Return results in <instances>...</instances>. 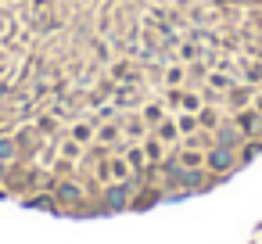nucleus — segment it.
Here are the masks:
<instances>
[{
  "instance_id": "1",
  "label": "nucleus",
  "mask_w": 262,
  "mask_h": 244,
  "mask_svg": "<svg viewBox=\"0 0 262 244\" xmlns=\"http://www.w3.org/2000/svg\"><path fill=\"white\" fill-rule=\"evenodd\" d=\"M233 165H237V151H230V147H219V144H215V147L205 154V169H212V172H219V176L230 172Z\"/></svg>"
},
{
  "instance_id": "2",
  "label": "nucleus",
  "mask_w": 262,
  "mask_h": 244,
  "mask_svg": "<svg viewBox=\"0 0 262 244\" xmlns=\"http://www.w3.org/2000/svg\"><path fill=\"white\" fill-rule=\"evenodd\" d=\"M129 190H133L129 180H119L115 187H108V190H104V208H108V212H122V208H129Z\"/></svg>"
},
{
  "instance_id": "3",
  "label": "nucleus",
  "mask_w": 262,
  "mask_h": 244,
  "mask_svg": "<svg viewBox=\"0 0 262 244\" xmlns=\"http://www.w3.org/2000/svg\"><path fill=\"white\" fill-rule=\"evenodd\" d=\"M215 144H219V147H230V151H237V147L244 144V133H241V126H237V122H233V126H230V122H226V126H215Z\"/></svg>"
},
{
  "instance_id": "4",
  "label": "nucleus",
  "mask_w": 262,
  "mask_h": 244,
  "mask_svg": "<svg viewBox=\"0 0 262 244\" xmlns=\"http://www.w3.org/2000/svg\"><path fill=\"white\" fill-rule=\"evenodd\" d=\"M180 187H187V190H208V180H205V172L201 169H183L180 172Z\"/></svg>"
},
{
  "instance_id": "5",
  "label": "nucleus",
  "mask_w": 262,
  "mask_h": 244,
  "mask_svg": "<svg viewBox=\"0 0 262 244\" xmlns=\"http://www.w3.org/2000/svg\"><path fill=\"white\" fill-rule=\"evenodd\" d=\"M54 197L65 201V205H76V201L83 197V190H79L76 183H58V187H54Z\"/></svg>"
},
{
  "instance_id": "6",
  "label": "nucleus",
  "mask_w": 262,
  "mask_h": 244,
  "mask_svg": "<svg viewBox=\"0 0 262 244\" xmlns=\"http://www.w3.org/2000/svg\"><path fill=\"white\" fill-rule=\"evenodd\" d=\"M237 126H241V133H258L262 112H244V115H237Z\"/></svg>"
},
{
  "instance_id": "7",
  "label": "nucleus",
  "mask_w": 262,
  "mask_h": 244,
  "mask_svg": "<svg viewBox=\"0 0 262 244\" xmlns=\"http://www.w3.org/2000/svg\"><path fill=\"white\" fill-rule=\"evenodd\" d=\"M137 101H140V94H137L133 83L122 86V90H115V108H129V104H137Z\"/></svg>"
},
{
  "instance_id": "8",
  "label": "nucleus",
  "mask_w": 262,
  "mask_h": 244,
  "mask_svg": "<svg viewBox=\"0 0 262 244\" xmlns=\"http://www.w3.org/2000/svg\"><path fill=\"white\" fill-rule=\"evenodd\" d=\"M172 104H180V108H187V112H198L201 108V101L194 97V94H183V90H172V97H169Z\"/></svg>"
},
{
  "instance_id": "9",
  "label": "nucleus",
  "mask_w": 262,
  "mask_h": 244,
  "mask_svg": "<svg viewBox=\"0 0 262 244\" xmlns=\"http://www.w3.org/2000/svg\"><path fill=\"white\" fill-rule=\"evenodd\" d=\"M15 140H18V151H36L40 147V133L36 129H22Z\"/></svg>"
},
{
  "instance_id": "10",
  "label": "nucleus",
  "mask_w": 262,
  "mask_h": 244,
  "mask_svg": "<svg viewBox=\"0 0 262 244\" xmlns=\"http://www.w3.org/2000/svg\"><path fill=\"white\" fill-rule=\"evenodd\" d=\"M18 158V140L15 137H0V162H15Z\"/></svg>"
},
{
  "instance_id": "11",
  "label": "nucleus",
  "mask_w": 262,
  "mask_h": 244,
  "mask_svg": "<svg viewBox=\"0 0 262 244\" xmlns=\"http://www.w3.org/2000/svg\"><path fill=\"white\" fill-rule=\"evenodd\" d=\"M90 137H94V126H90V122H76V126H72V140H76V144H86Z\"/></svg>"
},
{
  "instance_id": "12",
  "label": "nucleus",
  "mask_w": 262,
  "mask_h": 244,
  "mask_svg": "<svg viewBox=\"0 0 262 244\" xmlns=\"http://www.w3.org/2000/svg\"><path fill=\"white\" fill-rule=\"evenodd\" d=\"M180 165H183V169H201V165H205V154H198V151H183V154H180Z\"/></svg>"
},
{
  "instance_id": "13",
  "label": "nucleus",
  "mask_w": 262,
  "mask_h": 244,
  "mask_svg": "<svg viewBox=\"0 0 262 244\" xmlns=\"http://www.w3.org/2000/svg\"><path fill=\"white\" fill-rule=\"evenodd\" d=\"M198 126H205V129H215V126H219V115H215L212 108H201V112H198Z\"/></svg>"
},
{
  "instance_id": "14",
  "label": "nucleus",
  "mask_w": 262,
  "mask_h": 244,
  "mask_svg": "<svg viewBox=\"0 0 262 244\" xmlns=\"http://www.w3.org/2000/svg\"><path fill=\"white\" fill-rule=\"evenodd\" d=\"M176 137H180V126L162 119V122H158V140H176Z\"/></svg>"
},
{
  "instance_id": "15",
  "label": "nucleus",
  "mask_w": 262,
  "mask_h": 244,
  "mask_svg": "<svg viewBox=\"0 0 262 244\" xmlns=\"http://www.w3.org/2000/svg\"><path fill=\"white\" fill-rule=\"evenodd\" d=\"M155 201H158V190H144L137 201H129V208H137V212H140V208H151Z\"/></svg>"
},
{
  "instance_id": "16",
  "label": "nucleus",
  "mask_w": 262,
  "mask_h": 244,
  "mask_svg": "<svg viewBox=\"0 0 262 244\" xmlns=\"http://www.w3.org/2000/svg\"><path fill=\"white\" fill-rule=\"evenodd\" d=\"M108 169H112V176H115V180H129V162L115 158V162H108Z\"/></svg>"
},
{
  "instance_id": "17",
  "label": "nucleus",
  "mask_w": 262,
  "mask_h": 244,
  "mask_svg": "<svg viewBox=\"0 0 262 244\" xmlns=\"http://www.w3.org/2000/svg\"><path fill=\"white\" fill-rule=\"evenodd\" d=\"M119 137H122V129H119L115 122H112V126H101V144H115Z\"/></svg>"
},
{
  "instance_id": "18",
  "label": "nucleus",
  "mask_w": 262,
  "mask_h": 244,
  "mask_svg": "<svg viewBox=\"0 0 262 244\" xmlns=\"http://www.w3.org/2000/svg\"><path fill=\"white\" fill-rule=\"evenodd\" d=\"M208 83H212V90H230V86H233V79H230V76H223V72H212V79H208Z\"/></svg>"
},
{
  "instance_id": "19",
  "label": "nucleus",
  "mask_w": 262,
  "mask_h": 244,
  "mask_svg": "<svg viewBox=\"0 0 262 244\" xmlns=\"http://www.w3.org/2000/svg\"><path fill=\"white\" fill-rule=\"evenodd\" d=\"M144 122L158 126V122H162V104H147V108H144Z\"/></svg>"
},
{
  "instance_id": "20",
  "label": "nucleus",
  "mask_w": 262,
  "mask_h": 244,
  "mask_svg": "<svg viewBox=\"0 0 262 244\" xmlns=\"http://www.w3.org/2000/svg\"><path fill=\"white\" fill-rule=\"evenodd\" d=\"M176 126H180V133H194L198 129V115H180Z\"/></svg>"
},
{
  "instance_id": "21",
  "label": "nucleus",
  "mask_w": 262,
  "mask_h": 244,
  "mask_svg": "<svg viewBox=\"0 0 262 244\" xmlns=\"http://www.w3.org/2000/svg\"><path fill=\"white\" fill-rule=\"evenodd\" d=\"M144 147H129V169H144Z\"/></svg>"
},
{
  "instance_id": "22",
  "label": "nucleus",
  "mask_w": 262,
  "mask_h": 244,
  "mask_svg": "<svg viewBox=\"0 0 262 244\" xmlns=\"http://www.w3.org/2000/svg\"><path fill=\"white\" fill-rule=\"evenodd\" d=\"M26 205H29V208H47V212H58V205H54L51 197H29Z\"/></svg>"
},
{
  "instance_id": "23",
  "label": "nucleus",
  "mask_w": 262,
  "mask_h": 244,
  "mask_svg": "<svg viewBox=\"0 0 262 244\" xmlns=\"http://www.w3.org/2000/svg\"><path fill=\"white\" fill-rule=\"evenodd\" d=\"M262 154V144H244L241 147V162H251V158H258Z\"/></svg>"
},
{
  "instance_id": "24",
  "label": "nucleus",
  "mask_w": 262,
  "mask_h": 244,
  "mask_svg": "<svg viewBox=\"0 0 262 244\" xmlns=\"http://www.w3.org/2000/svg\"><path fill=\"white\" fill-rule=\"evenodd\" d=\"M244 76H248L244 83H255V86H258V83H262V65H248V69H244Z\"/></svg>"
},
{
  "instance_id": "25",
  "label": "nucleus",
  "mask_w": 262,
  "mask_h": 244,
  "mask_svg": "<svg viewBox=\"0 0 262 244\" xmlns=\"http://www.w3.org/2000/svg\"><path fill=\"white\" fill-rule=\"evenodd\" d=\"M198 51H201L198 43H183V51H180V58H183V61H190V58H198Z\"/></svg>"
},
{
  "instance_id": "26",
  "label": "nucleus",
  "mask_w": 262,
  "mask_h": 244,
  "mask_svg": "<svg viewBox=\"0 0 262 244\" xmlns=\"http://www.w3.org/2000/svg\"><path fill=\"white\" fill-rule=\"evenodd\" d=\"M230 101H233V104H244V101H248V90H244V86H237V90L230 86Z\"/></svg>"
},
{
  "instance_id": "27",
  "label": "nucleus",
  "mask_w": 262,
  "mask_h": 244,
  "mask_svg": "<svg viewBox=\"0 0 262 244\" xmlns=\"http://www.w3.org/2000/svg\"><path fill=\"white\" fill-rule=\"evenodd\" d=\"M144 154H147V158H158V154H162L158 140H147V144H144Z\"/></svg>"
},
{
  "instance_id": "28",
  "label": "nucleus",
  "mask_w": 262,
  "mask_h": 244,
  "mask_svg": "<svg viewBox=\"0 0 262 244\" xmlns=\"http://www.w3.org/2000/svg\"><path fill=\"white\" fill-rule=\"evenodd\" d=\"M180 79H183V69H180V65H176V69H169V76H165V83H172V86H176Z\"/></svg>"
},
{
  "instance_id": "29",
  "label": "nucleus",
  "mask_w": 262,
  "mask_h": 244,
  "mask_svg": "<svg viewBox=\"0 0 262 244\" xmlns=\"http://www.w3.org/2000/svg\"><path fill=\"white\" fill-rule=\"evenodd\" d=\"M122 122H126V129H129V133H133V137H137V133H144V126H140V122H137V119H122Z\"/></svg>"
},
{
  "instance_id": "30",
  "label": "nucleus",
  "mask_w": 262,
  "mask_h": 244,
  "mask_svg": "<svg viewBox=\"0 0 262 244\" xmlns=\"http://www.w3.org/2000/svg\"><path fill=\"white\" fill-rule=\"evenodd\" d=\"M40 129H47V133H54V129H58V122H54V119H40Z\"/></svg>"
},
{
  "instance_id": "31",
  "label": "nucleus",
  "mask_w": 262,
  "mask_h": 244,
  "mask_svg": "<svg viewBox=\"0 0 262 244\" xmlns=\"http://www.w3.org/2000/svg\"><path fill=\"white\" fill-rule=\"evenodd\" d=\"M8 176H11V165H8V162H0V180H8Z\"/></svg>"
},
{
  "instance_id": "32",
  "label": "nucleus",
  "mask_w": 262,
  "mask_h": 244,
  "mask_svg": "<svg viewBox=\"0 0 262 244\" xmlns=\"http://www.w3.org/2000/svg\"><path fill=\"white\" fill-rule=\"evenodd\" d=\"M255 112H262V94H258V101H255Z\"/></svg>"
},
{
  "instance_id": "33",
  "label": "nucleus",
  "mask_w": 262,
  "mask_h": 244,
  "mask_svg": "<svg viewBox=\"0 0 262 244\" xmlns=\"http://www.w3.org/2000/svg\"><path fill=\"white\" fill-rule=\"evenodd\" d=\"M258 86H262V83H258Z\"/></svg>"
}]
</instances>
